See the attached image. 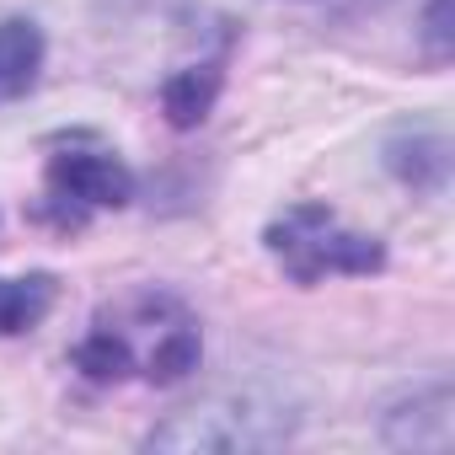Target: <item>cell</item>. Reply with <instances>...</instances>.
Returning <instances> with one entry per match:
<instances>
[{
  "instance_id": "3957f363",
  "label": "cell",
  "mask_w": 455,
  "mask_h": 455,
  "mask_svg": "<svg viewBox=\"0 0 455 455\" xmlns=\"http://www.w3.org/2000/svg\"><path fill=\"white\" fill-rule=\"evenodd\" d=\"M129 198H134V172L102 140L70 134V140H60L49 150L44 198H38V220L44 225H54V231H81L92 214L124 209Z\"/></svg>"
},
{
  "instance_id": "7a4b0ae2",
  "label": "cell",
  "mask_w": 455,
  "mask_h": 455,
  "mask_svg": "<svg viewBox=\"0 0 455 455\" xmlns=\"http://www.w3.org/2000/svg\"><path fill=\"white\" fill-rule=\"evenodd\" d=\"M268 258L295 279V284H322V279H359L386 263V247L348 225L327 204H295L263 231Z\"/></svg>"
},
{
  "instance_id": "6da1fadb",
  "label": "cell",
  "mask_w": 455,
  "mask_h": 455,
  "mask_svg": "<svg viewBox=\"0 0 455 455\" xmlns=\"http://www.w3.org/2000/svg\"><path fill=\"white\" fill-rule=\"evenodd\" d=\"M198 322L166 290H134L118 306H102L86 338L76 343V370L97 386L150 380L172 386L198 370Z\"/></svg>"
},
{
  "instance_id": "5b68a950",
  "label": "cell",
  "mask_w": 455,
  "mask_h": 455,
  "mask_svg": "<svg viewBox=\"0 0 455 455\" xmlns=\"http://www.w3.org/2000/svg\"><path fill=\"white\" fill-rule=\"evenodd\" d=\"M54 306V279L28 274V279H0V338L33 332Z\"/></svg>"
},
{
  "instance_id": "277c9868",
  "label": "cell",
  "mask_w": 455,
  "mask_h": 455,
  "mask_svg": "<svg viewBox=\"0 0 455 455\" xmlns=\"http://www.w3.org/2000/svg\"><path fill=\"white\" fill-rule=\"evenodd\" d=\"M44 70V33L28 17H6L0 22V102H17L38 86Z\"/></svg>"
},
{
  "instance_id": "52a82bcc",
  "label": "cell",
  "mask_w": 455,
  "mask_h": 455,
  "mask_svg": "<svg viewBox=\"0 0 455 455\" xmlns=\"http://www.w3.org/2000/svg\"><path fill=\"white\" fill-rule=\"evenodd\" d=\"M386 161H391V172H396L402 182H412V188H439V182H444V140H434V134L396 140V145L386 150Z\"/></svg>"
},
{
  "instance_id": "8992f818",
  "label": "cell",
  "mask_w": 455,
  "mask_h": 455,
  "mask_svg": "<svg viewBox=\"0 0 455 455\" xmlns=\"http://www.w3.org/2000/svg\"><path fill=\"white\" fill-rule=\"evenodd\" d=\"M214 92H220V65L177 70V76L166 81V92H161V102H166V118H172L177 129H193V124H198V118L209 113Z\"/></svg>"
}]
</instances>
